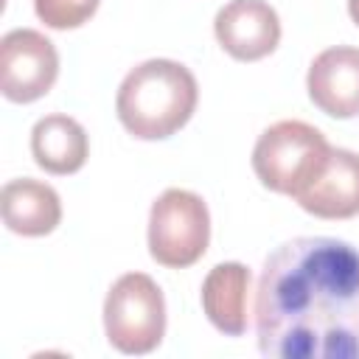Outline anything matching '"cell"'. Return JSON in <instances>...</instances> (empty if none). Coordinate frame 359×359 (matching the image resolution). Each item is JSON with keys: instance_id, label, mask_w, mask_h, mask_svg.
<instances>
[{"instance_id": "cell-1", "label": "cell", "mask_w": 359, "mask_h": 359, "mask_svg": "<svg viewBox=\"0 0 359 359\" xmlns=\"http://www.w3.org/2000/svg\"><path fill=\"white\" fill-rule=\"evenodd\" d=\"M255 337L272 359H359V250L328 236L275 247L255 289Z\"/></svg>"}, {"instance_id": "cell-2", "label": "cell", "mask_w": 359, "mask_h": 359, "mask_svg": "<svg viewBox=\"0 0 359 359\" xmlns=\"http://www.w3.org/2000/svg\"><path fill=\"white\" fill-rule=\"evenodd\" d=\"M194 73L174 59H149L132 67L115 98L118 121L140 140H163L180 132L196 109Z\"/></svg>"}, {"instance_id": "cell-3", "label": "cell", "mask_w": 359, "mask_h": 359, "mask_svg": "<svg viewBox=\"0 0 359 359\" xmlns=\"http://www.w3.org/2000/svg\"><path fill=\"white\" fill-rule=\"evenodd\" d=\"M331 146L306 121H278L261 132L252 149V171L264 188L294 196L325 163Z\"/></svg>"}, {"instance_id": "cell-4", "label": "cell", "mask_w": 359, "mask_h": 359, "mask_svg": "<svg viewBox=\"0 0 359 359\" xmlns=\"http://www.w3.org/2000/svg\"><path fill=\"white\" fill-rule=\"evenodd\" d=\"M104 331L115 351L151 353L165 334V297L146 272L121 275L104 300Z\"/></svg>"}, {"instance_id": "cell-5", "label": "cell", "mask_w": 359, "mask_h": 359, "mask_svg": "<svg viewBox=\"0 0 359 359\" xmlns=\"http://www.w3.org/2000/svg\"><path fill=\"white\" fill-rule=\"evenodd\" d=\"M210 241V213L199 194L163 191L149 210V252L157 264L185 269L196 264Z\"/></svg>"}, {"instance_id": "cell-6", "label": "cell", "mask_w": 359, "mask_h": 359, "mask_svg": "<svg viewBox=\"0 0 359 359\" xmlns=\"http://www.w3.org/2000/svg\"><path fill=\"white\" fill-rule=\"evenodd\" d=\"M59 76L53 42L34 28H14L0 39V90L14 104L42 98Z\"/></svg>"}, {"instance_id": "cell-7", "label": "cell", "mask_w": 359, "mask_h": 359, "mask_svg": "<svg viewBox=\"0 0 359 359\" xmlns=\"http://www.w3.org/2000/svg\"><path fill=\"white\" fill-rule=\"evenodd\" d=\"M219 45L238 62H258L280 42L278 11L266 0H230L213 20Z\"/></svg>"}, {"instance_id": "cell-8", "label": "cell", "mask_w": 359, "mask_h": 359, "mask_svg": "<svg viewBox=\"0 0 359 359\" xmlns=\"http://www.w3.org/2000/svg\"><path fill=\"white\" fill-rule=\"evenodd\" d=\"M297 205L317 219H351L359 213V154L331 146L325 163L294 194Z\"/></svg>"}, {"instance_id": "cell-9", "label": "cell", "mask_w": 359, "mask_h": 359, "mask_svg": "<svg viewBox=\"0 0 359 359\" xmlns=\"http://www.w3.org/2000/svg\"><path fill=\"white\" fill-rule=\"evenodd\" d=\"M309 98L331 118L359 115V48L337 45L314 56L306 76Z\"/></svg>"}, {"instance_id": "cell-10", "label": "cell", "mask_w": 359, "mask_h": 359, "mask_svg": "<svg viewBox=\"0 0 359 359\" xmlns=\"http://www.w3.org/2000/svg\"><path fill=\"white\" fill-rule=\"evenodd\" d=\"M0 210H3L6 227L20 236H48L62 222L59 194L48 182H39L31 177L11 180L3 185Z\"/></svg>"}, {"instance_id": "cell-11", "label": "cell", "mask_w": 359, "mask_h": 359, "mask_svg": "<svg viewBox=\"0 0 359 359\" xmlns=\"http://www.w3.org/2000/svg\"><path fill=\"white\" fill-rule=\"evenodd\" d=\"M247 292L250 269L238 261L216 264L202 280V309L208 320L227 337H241L247 331Z\"/></svg>"}, {"instance_id": "cell-12", "label": "cell", "mask_w": 359, "mask_h": 359, "mask_svg": "<svg viewBox=\"0 0 359 359\" xmlns=\"http://www.w3.org/2000/svg\"><path fill=\"white\" fill-rule=\"evenodd\" d=\"M90 151L84 126L70 115H45L31 129V154L48 174H76Z\"/></svg>"}, {"instance_id": "cell-13", "label": "cell", "mask_w": 359, "mask_h": 359, "mask_svg": "<svg viewBox=\"0 0 359 359\" xmlns=\"http://www.w3.org/2000/svg\"><path fill=\"white\" fill-rule=\"evenodd\" d=\"M98 3L101 0H34V11L48 28L67 31L84 25L98 11Z\"/></svg>"}, {"instance_id": "cell-14", "label": "cell", "mask_w": 359, "mask_h": 359, "mask_svg": "<svg viewBox=\"0 0 359 359\" xmlns=\"http://www.w3.org/2000/svg\"><path fill=\"white\" fill-rule=\"evenodd\" d=\"M348 14H351V20L359 25V0H348Z\"/></svg>"}]
</instances>
